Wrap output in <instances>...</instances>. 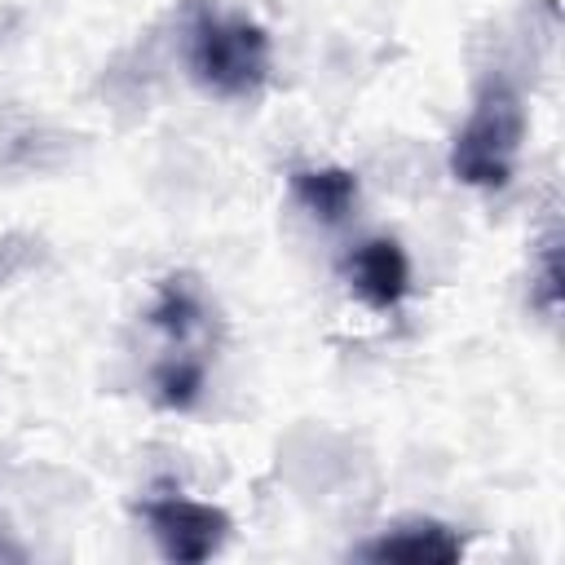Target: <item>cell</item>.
I'll return each mask as SVG.
<instances>
[{"label":"cell","mask_w":565,"mask_h":565,"mask_svg":"<svg viewBox=\"0 0 565 565\" xmlns=\"http://www.w3.org/2000/svg\"><path fill=\"white\" fill-rule=\"evenodd\" d=\"M291 199L322 225H340L358 203V172L349 168H296Z\"/></svg>","instance_id":"8992f818"},{"label":"cell","mask_w":565,"mask_h":565,"mask_svg":"<svg viewBox=\"0 0 565 565\" xmlns=\"http://www.w3.org/2000/svg\"><path fill=\"white\" fill-rule=\"evenodd\" d=\"M203 393V358L194 353H172L168 362L154 366V397L168 411H190Z\"/></svg>","instance_id":"ba28073f"},{"label":"cell","mask_w":565,"mask_h":565,"mask_svg":"<svg viewBox=\"0 0 565 565\" xmlns=\"http://www.w3.org/2000/svg\"><path fill=\"white\" fill-rule=\"evenodd\" d=\"M358 556L406 561V565H450L463 556V539H459V530H450L441 521H402V525L384 530L380 539H371L366 547H358Z\"/></svg>","instance_id":"5b68a950"},{"label":"cell","mask_w":565,"mask_h":565,"mask_svg":"<svg viewBox=\"0 0 565 565\" xmlns=\"http://www.w3.org/2000/svg\"><path fill=\"white\" fill-rule=\"evenodd\" d=\"M521 141H525L521 93L508 79H490L477 93L463 128L450 141V172H455V181L477 185V190L508 185L512 168H516V154H521Z\"/></svg>","instance_id":"7a4b0ae2"},{"label":"cell","mask_w":565,"mask_h":565,"mask_svg":"<svg viewBox=\"0 0 565 565\" xmlns=\"http://www.w3.org/2000/svg\"><path fill=\"white\" fill-rule=\"evenodd\" d=\"M530 300L543 309V313H556L561 309V269H556V234L543 243V265H539V282L530 287Z\"/></svg>","instance_id":"9c48e42d"},{"label":"cell","mask_w":565,"mask_h":565,"mask_svg":"<svg viewBox=\"0 0 565 565\" xmlns=\"http://www.w3.org/2000/svg\"><path fill=\"white\" fill-rule=\"evenodd\" d=\"M150 322H154L163 335H172L177 344H185V340L203 327V300L194 296L190 278H163L159 300H154V309H150Z\"/></svg>","instance_id":"52a82bcc"},{"label":"cell","mask_w":565,"mask_h":565,"mask_svg":"<svg viewBox=\"0 0 565 565\" xmlns=\"http://www.w3.org/2000/svg\"><path fill=\"white\" fill-rule=\"evenodd\" d=\"M181 53L190 79L221 102H252L269 84V35L243 13H225L207 0L185 9Z\"/></svg>","instance_id":"6da1fadb"},{"label":"cell","mask_w":565,"mask_h":565,"mask_svg":"<svg viewBox=\"0 0 565 565\" xmlns=\"http://www.w3.org/2000/svg\"><path fill=\"white\" fill-rule=\"evenodd\" d=\"M349 287L362 296V305H371L375 313H388L406 300L411 291V260L402 252L397 238H366L353 247L349 256Z\"/></svg>","instance_id":"277c9868"},{"label":"cell","mask_w":565,"mask_h":565,"mask_svg":"<svg viewBox=\"0 0 565 565\" xmlns=\"http://www.w3.org/2000/svg\"><path fill=\"white\" fill-rule=\"evenodd\" d=\"M141 521L154 539V547L168 561L199 565L212 561L230 539V516L216 503H199L185 494H154L141 503Z\"/></svg>","instance_id":"3957f363"}]
</instances>
